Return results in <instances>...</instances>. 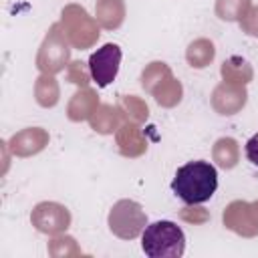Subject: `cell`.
<instances>
[{"label":"cell","instance_id":"cell-2","mask_svg":"<svg viewBox=\"0 0 258 258\" xmlns=\"http://www.w3.org/2000/svg\"><path fill=\"white\" fill-rule=\"evenodd\" d=\"M141 250L149 258H179L185 252V234L175 222L157 220L145 226Z\"/></svg>","mask_w":258,"mask_h":258},{"label":"cell","instance_id":"cell-1","mask_svg":"<svg viewBox=\"0 0 258 258\" xmlns=\"http://www.w3.org/2000/svg\"><path fill=\"white\" fill-rule=\"evenodd\" d=\"M218 189V169L210 161H187L177 167L171 179V191L187 206L212 200Z\"/></svg>","mask_w":258,"mask_h":258},{"label":"cell","instance_id":"cell-3","mask_svg":"<svg viewBox=\"0 0 258 258\" xmlns=\"http://www.w3.org/2000/svg\"><path fill=\"white\" fill-rule=\"evenodd\" d=\"M119 64H121V48L117 44L107 42L101 48H97L89 58V73L93 83L101 89L109 87L117 79Z\"/></svg>","mask_w":258,"mask_h":258},{"label":"cell","instance_id":"cell-4","mask_svg":"<svg viewBox=\"0 0 258 258\" xmlns=\"http://www.w3.org/2000/svg\"><path fill=\"white\" fill-rule=\"evenodd\" d=\"M244 151H246L248 161H250L252 165H256V167H258V133H256V135H252V137L246 141Z\"/></svg>","mask_w":258,"mask_h":258}]
</instances>
